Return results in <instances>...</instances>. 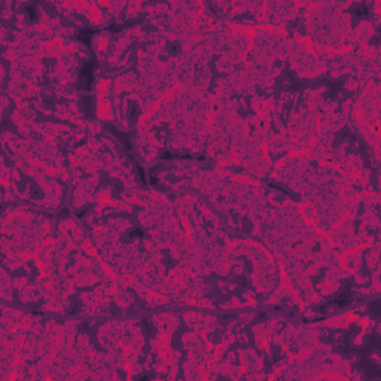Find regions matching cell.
I'll use <instances>...</instances> for the list:
<instances>
[{"instance_id":"cell-1","label":"cell","mask_w":381,"mask_h":381,"mask_svg":"<svg viewBox=\"0 0 381 381\" xmlns=\"http://www.w3.org/2000/svg\"><path fill=\"white\" fill-rule=\"evenodd\" d=\"M92 33H94V31H91V30H89V31H85V33L82 31V33L79 35V39H81V40H85V43L89 45V37H91L89 35H92Z\"/></svg>"}]
</instances>
